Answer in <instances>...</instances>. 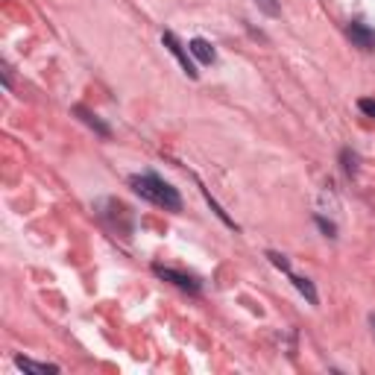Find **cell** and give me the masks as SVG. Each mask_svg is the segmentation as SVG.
<instances>
[{
  "mask_svg": "<svg viewBox=\"0 0 375 375\" xmlns=\"http://www.w3.org/2000/svg\"><path fill=\"white\" fill-rule=\"evenodd\" d=\"M129 185H132L135 193H141L144 200L156 202L161 208H168V212H179V208H182V197H179V191L173 185H168V182H161V179L152 176V173L132 176Z\"/></svg>",
  "mask_w": 375,
  "mask_h": 375,
  "instance_id": "6da1fadb",
  "label": "cell"
},
{
  "mask_svg": "<svg viewBox=\"0 0 375 375\" xmlns=\"http://www.w3.org/2000/svg\"><path fill=\"white\" fill-rule=\"evenodd\" d=\"M161 41H164V47H168V50L173 53V56L179 59V65H182V71H185L191 79H197V74H200V71H197V65H193V59L188 56V50H185L182 41H179L173 33H164V35H161Z\"/></svg>",
  "mask_w": 375,
  "mask_h": 375,
  "instance_id": "7a4b0ae2",
  "label": "cell"
},
{
  "mask_svg": "<svg viewBox=\"0 0 375 375\" xmlns=\"http://www.w3.org/2000/svg\"><path fill=\"white\" fill-rule=\"evenodd\" d=\"M349 38L355 41V45L360 47V50H375V30H369L367 24H360V21H352L349 24Z\"/></svg>",
  "mask_w": 375,
  "mask_h": 375,
  "instance_id": "3957f363",
  "label": "cell"
},
{
  "mask_svg": "<svg viewBox=\"0 0 375 375\" xmlns=\"http://www.w3.org/2000/svg\"><path fill=\"white\" fill-rule=\"evenodd\" d=\"M156 273L161 276V279H168V282H173V285H179V287H185V290H191V294H197L200 290V282L193 279V276H185V273H176V270H168V267H156Z\"/></svg>",
  "mask_w": 375,
  "mask_h": 375,
  "instance_id": "277c9868",
  "label": "cell"
},
{
  "mask_svg": "<svg viewBox=\"0 0 375 375\" xmlns=\"http://www.w3.org/2000/svg\"><path fill=\"white\" fill-rule=\"evenodd\" d=\"M191 53H193V56H197L202 65H212L214 59H217V53H214V47L212 45H208V41L205 38H193L191 41Z\"/></svg>",
  "mask_w": 375,
  "mask_h": 375,
  "instance_id": "5b68a950",
  "label": "cell"
},
{
  "mask_svg": "<svg viewBox=\"0 0 375 375\" xmlns=\"http://www.w3.org/2000/svg\"><path fill=\"white\" fill-rule=\"evenodd\" d=\"M15 364L24 369V372H33V375H50V372H59V367L53 364H35L30 358H15Z\"/></svg>",
  "mask_w": 375,
  "mask_h": 375,
  "instance_id": "8992f818",
  "label": "cell"
},
{
  "mask_svg": "<svg viewBox=\"0 0 375 375\" xmlns=\"http://www.w3.org/2000/svg\"><path fill=\"white\" fill-rule=\"evenodd\" d=\"M77 115L82 118V120H86L88 123V127H94L97 132H100V135H106L109 138V127H106V123H100V120H97V115H91L88 112V109H82V106H77Z\"/></svg>",
  "mask_w": 375,
  "mask_h": 375,
  "instance_id": "52a82bcc",
  "label": "cell"
},
{
  "mask_svg": "<svg viewBox=\"0 0 375 375\" xmlns=\"http://www.w3.org/2000/svg\"><path fill=\"white\" fill-rule=\"evenodd\" d=\"M294 285L299 287V294L308 296V302H311V305H317V290H314V285H311L308 279H299V276H294Z\"/></svg>",
  "mask_w": 375,
  "mask_h": 375,
  "instance_id": "ba28073f",
  "label": "cell"
},
{
  "mask_svg": "<svg viewBox=\"0 0 375 375\" xmlns=\"http://www.w3.org/2000/svg\"><path fill=\"white\" fill-rule=\"evenodd\" d=\"M255 3H258V9H261V12H267V15H273V18L282 12L279 0H255Z\"/></svg>",
  "mask_w": 375,
  "mask_h": 375,
  "instance_id": "9c48e42d",
  "label": "cell"
},
{
  "mask_svg": "<svg viewBox=\"0 0 375 375\" xmlns=\"http://www.w3.org/2000/svg\"><path fill=\"white\" fill-rule=\"evenodd\" d=\"M358 109H360L364 115L375 118V100H369V97H364V100H358Z\"/></svg>",
  "mask_w": 375,
  "mask_h": 375,
  "instance_id": "30bf717a",
  "label": "cell"
},
{
  "mask_svg": "<svg viewBox=\"0 0 375 375\" xmlns=\"http://www.w3.org/2000/svg\"><path fill=\"white\" fill-rule=\"evenodd\" d=\"M267 258H270V261L276 264V267H282L285 273H290V264L285 261V255H279V253H267Z\"/></svg>",
  "mask_w": 375,
  "mask_h": 375,
  "instance_id": "8fae6325",
  "label": "cell"
},
{
  "mask_svg": "<svg viewBox=\"0 0 375 375\" xmlns=\"http://www.w3.org/2000/svg\"><path fill=\"white\" fill-rule=\"evenodd\" d=\"M369 326H372V335H375V314H369Z\"/></svg>",
  "mask_w": 375,
  "mask_h": 375,
  "instance_id": "7c38bea8",
  "label": "cell"
}]
</instances>
